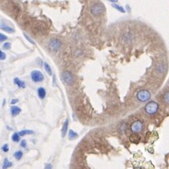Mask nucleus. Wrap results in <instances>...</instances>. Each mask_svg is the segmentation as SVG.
Listing matches in <instances>:
<instances>
[{
    "label": "nucleus",
    "mask_w": 169,
    "mask_h": 169,
    "mask_svg": "<svg viewBox=\"0 0 169 169\" xmlns=\"http://www.w3.org/2000/svg\"><path fill=\"white\" fill-rule=\"evenodd\" d=\"M159 109V105L156 101H150L145 106V111L148 115H154Z\"/></svg>",
    "instance_id": "1"
},
{
    "label": "nucleus",
    "mask_w": 169,
    "mask_h": 169,
    "mask_svg": "<svg viewBox=\"0 0 169 169\" xmlns=\"http://www.w3.org/2000/svg\"><path fill=\"white\" fill-rule=\"evenodd\" d=\"M104 10V6L101 3H95L90 7V13L95 17L100 16L101 14H103Z\"/></svg>",
    "instance_id": "2"
},
{
    "label": "nucleus",
    "mask_w": 169,
    "mask_h": 169,
    "mask_svg": "<svg viewBox=\"0 0 169 169\" xmlns=\"http://www.w3.org/2000/svg\"><path fill=\"white\" fill-rule=\"evenodd\" d=\"M62 81L68 85H72L74 83V76L72 73L68 71H65L61 74Z\"/></svg>",
    "instance_id": "3"
},
{
    "label": "nucleus",
    "mask_w": 169,
    "mask_h": 169,
    "mask_svg": "<svg viewBox=\"0 0 169 169\" xmlns=\"http://www.w3.org/2000/svg\"><path fill=\"white\" fill-rule=\"evenodd\" d=\"M136 97L138 99V101H142V102H144V101H148L150 97H151V94L149 93V90H140L138 91L137 94H136Z\"/></svg>",
    "instance_id": "4"
},
{
    "label": "nucleus",
    "mask_w": 169,
    "mask_h": 169,
    "mask_svg": "<svg viewBox=\"0 0 169 169\" xmlns=\"http://www.w3.org/2000/svg\"><path fill=\"white\" fill-rule=\"evenodd\" d=\"M31 80L35 83H40L44 80V75L39 70H33L31 73Z\"/></svg>",
    "instance_id": "5"
},
{
    "label": "nucleus",
    "mask_w": 169,
    "mask_h": 169,
    "mask_svg": "<svg viewBox=\"0 0 169 169\" xmlns=\"http://www.w3.org/2000/svg\"><path fill=\"white\" fill-rule=\"evenodd\" d=\"M130 128H131V131L133 133L141 132L142 129H143V124L140 120H135V121H134L132 124H131Z\"/></svg>",
    "instance_id": "6"
},
{
    "label": "nucleus",
    "mask_w": 169,
    "mask_h": 169,
    "mask_svg": "<svg viewBox=\"0 0 169 169\" xmlns=\"http://www.w3.org/2000/svg\"><path fill=\"white\" fill-rule=\"evenodd\" d=\"M62 46V42L58 39H51L49 42V49L51 51H57Z\"/></svg>",
    "instance_id": "7"
},
{
    "label": "nucleus",
    "mask_w": 169,
    "mask_h": 169,
    "mask_svg": "<svg viewBox=\"0 0 169 169\" xmlns=\"http://www.w3.org/2000/svg\"><path fill=\"white\" fill-rule=\"evenodd\" d=\"M1 29L3 30V31H6V32H9V33H13V32H14V28L10 27V26H7L6 24H3V23L1 24Z\"/></svg>",
    "instance_id": "8"
},
{
    "label": "nucleus",
    "mask_w": 169,
    "mask_h": 169,
    "mask_svg": "<svg viewBox=\"0 0 169 169\" xmlns=\"http://www.w3.org/2000/svg\"><path fill=\"white\" fill-rule=\"evenodd\" d=\"M68 120H66L65 123H64V124H63V127L62 128V134L63 138L66 135V133L68 131Z\"/></svg>",
    "instance_id": "9"
},
{
    "label": "nucleus",
    "mask_w": 169,
    "mask_h": 169,
    "mask_svg": "<svg viewBox=\"0 0 169 169\" xmlns=\"http://www.w3.org/2000/svg\"><path fill=\"white\" fill-rule=\"evenodd\" d=\"M14 81V83L17 85V87H18L19 88H25V82L21 81L20 79H18V78H15Z\"/></svg>",
    "instance_id": "10"
},
{
    "label": "nucleus",
    "mask_w": 169,
    "mask_h": 169,
    "mask_svg": "<svg viewBox=\"0 0 169 169\" xmlns=\"http://www.w3.org/2000/svg\"><path fill=\"white\" fill-rule=\"evenodd\" d=\"M37 91H38V95H39V97H40V99H45L47 93H46V90L44 89V88H40L39 89H38Z\"/></svg>",
    "instance_id": "11"
},
{
    "label": "nucleus",
    "mask_w": 169,
    "mask_h": 169,
    "mask_svg": "<svg viewBox=\"0 0 169 169\" xmlns=\"http://www.w3.org/2000/svg\"><path fill=\"white\" fill-rule=\"evenodd\" d=\"M21 109L17 106H12L11 107V114L13 116H16L17 115H18L21 113Z\"/></svg>",
    "instance_id": "12"
},
{
    "label": "nucleus",
    "mask_w": 169,
    "mask_h": 169,
    "mask_svg": "<svg viewBox=\"0 0 169 169\" xmlns=\"http://www.w3.org/2000/svg\"><path fill=\"white\" fill-rule=\"evenodd\" d=\"M130 140L131 142H138L140 140V137H139V135L135 133L130 136Z\"/></svg>",
    "instance_id": "13"
},
{
    "label": "nucleus",
    "mask_w": 169,
    "mask_h": 169,
    "mask_svg": "<svg viewBox=\"0 0 169 169\" xmlns=\"http://www.w3.org/2000/svg\"><path fill=\"white\" fill-rule=\"evenodd\" d=\"M32 134H34V131H31V130H24V131H21L19 132V135L21 136H24L26 135H32Z\"/></svg>",
    "instance_id": "14"
},
{
    "label": "nucleus",
    "mask_w": 169,
    "mask_h": 169,
    "mask_svg": "<svg viewBox=\"0 0 169 169\" xmlns=\"http://www.w3.org/2000/svg\"><path fill=\"white\" fill-rule=\"evenodd\" d=\"M162 99H163L164 102H165L166 104L169 105V90L164 94L163 97H162Z\"/></svg>",
    "instance_id": "15"
},
{
    "label": "nucleus",
    "mask_w": 169,
    "mask_h": 169,
    "mask_svg": "<svg viewBox=\"0 0 169 169\" xmlns=\"http://www.w3.org/2000/svg\"><path fill=\"white\" fill-rule=\"evenodd\" d=\"M77 137V134H76L75 131H73V130H70L69 132H68V138L72 140V139H74Z\"/></svg>",
    "instance_id": "16"
},
{
    "label": "nucleus",
    "mask_w": 169,
    "mask_h": 169,
    "mask_svg": "<svg viewBox=\"0 0 169 169\" xmlns=\"http://www.w3.org/2000/svg\"><path fill=\"white\" fill-rule=\"evenodd\" d=\"M20 136L21 135H19V133L17 134V133H14V135H12V140L15 142H17L20 141Z\"/></svg>",
    "instance_id": "17"
},
{
    "label": "nucleus",
    "mask_w": 169,
    "mask_h": 169,
    "mask_svg": "<svg viewBox=\"0 0 169 169\" xmlns=\"http://www.w3.org/2000/svg\"><path fill=\"white\" fill-rule=\"evenodd\" d=\"M113 8H115L116 10H117L118 11L121 12V13H125V10H124L121 6H120V5H117V4H113Z\"/></svg>",
    "instance_id": "18"
},
{
    "label": "nucleus",
    "mask_w": 169,
    "mask_h": 169,
    "mask_svg": "<svg viewBox=\"0 0 169 169\" xmlns=\"http://www.w3.org/2000/svg\"><path fill=\"white\" fill-rule=\"evenodd\" d=\"M12 164H12L11 162H10L7 158H6V159L4 160V165H3V168H8L12 166Z\"/></svg>",
    "instance_id": "19"
},
{
    "label": "nucleus",
    "mask_w": 169,
    "mask_h": 169,
    "mask_svg": "<svg viewBox=\"0 0 169 169\" xmlns=\"http://www.w3.org/2000/svg\"><path fill=\"white\" fill-rule=\"evenodd\" d=\"M23 157V152L22 151H17L14 153V157L17 160H21Z\"/></svg>",
    "instance_id": "20"
},
{
    "label": "nucleus",
    "mask_w": 169,
    "mask_h": 169,
    "mask_svg": "<svg viewBox=\"0 0 169 169\" xmlns=\"http://www.w3.org/2000/svg\"><path fill=\"white\" fill-rule=\"evenodd\" d=\"M44 68H45L46 72H47L50 76L52 75V71H51V67L49 66V65H48L47 63H44Z\"/></svg>",
    "instance_id": "21"
},
{
    "label": "nucleus",
    "mask_w": 169,
    "mask_h": 169,
    "mask_svg": "<svg viewBox=\"0 0 169 169\" xmlns=\"http://www.w3.org/2000/svg\"><path fill=\"white\" fill-rule=\"evenodd\" d=\"M157 70L160 71L161 73L162 72H165L166 70V67H165V65H164V64H159L157 65Z\"/></svg>",
    "instance_id": "22"
},
{
    "label": "nucleus",
    "mask_w": 169,
    "mask_h": 169,
    "mask_svg": "<svg viewBox=\"0 0 169 169\" xmlns=\"http://www.w3.org/2000/svg\"><path fill=\"white\" fill-rule=\"evenodd\" d=\"M10 47H11V44L10 42H5L3 44V49H5V50H10Z\"/></svg>",
    "instance_id": "23"
},
{
    "label": "nucleus",
    "mask_w": 169,
    "mask_h": 169,
    "mask_svg": "<svg viewBox=\"0 0 169 169\" xmlns=\"http://www.w3.org/2000/svg\"><path fill=\"white\" fill-rule=\"evenodd\" d=\"M24 36H25V37L26 38V40H28V42H30L31 43V44H35V42H34L33 40H31V37H29L28 36V35H27V34L26 33H24Z\"/></svg>",
    "instance_id": "24"
},
{
    "label": "nucleus",
    "mask_w": 169,
    "mask_h": 169,
    "mask_svg": "<svg viewBox=\"0 0 169 169\" xmlns=\"http://www.w3.org/2000/svg\"><path fill=\"white\" fill-rule=\"evenodd\" d=\"M7 40V36H5V35H3V33L0 34V41L1 42H3V41H5V40Z\"/></svg>",
    "instance_id": "25"
},
{
    "label": "nucleus",
    "mask_w": 169,
    "mask_h": 169,
    "mask_svg": "<svg viewBox=\"0 0 169 169\" xmlns=\"http://www.w3.org/2000/svg\"><path fill=\"white\" fill-rule=\"evenodd\" d=\"M2 149H3V152H8L9 151V146H8V145L7 144H6V145H4L3 146V148H2Z\"/></svg>",
    "instance_id": "26"
},
{
    "label": "nucleus",
    "mask_w": 169,
    "mask_h": 169,
    "mask_svg": "<svg viewBox=\"0 0 169 169\" xmlns=\"http://www.w3.org/2000/svg\"><path fill=\"white\" fill-rule=\"evenodd\" d=\"M0 58H1V60L6 59V54H4L2 51H0Z\"/></svg>",
    "instance_id": "27"
},
{
    "label": "nucleus",
    "mask_w": 169,
    "mask_h": 169,
    "mask_svg": "<svg viewBox=\"0 0 169 169\" xmlns=\"http://www.w3.org/2000/svg\"><path fill=\"white\" fill-rule=\"evenodd\" d=\"M27 146V143H26L25 140H22V142H21V147H26Z\"/></svg>",
    "instance_id": "28"
},
{
    "label": "nucleus",
    "mask_w": 169,
    "mask_h": 169,
    "mask_svg": "<svg viewBox=\"0 0 169 169\" xmlns=\"http://www.w3.org/2000/svg\"><path fill=\"white\" fill-rule=\"evenodd\" d=\"M17 101H18L17 99H13L11 101V104H15V103H17Z\"/></svg>",
    "instance_id": "29"
},
{
    "label": "nucleus",
    "mask_w": 169,
    "mask_h": 169,
    "mask_svg": "<svg viewBox=\"0 0 169 169\" xmlns=\"http://www.w3.org/2000/svg\"><path fill=\"white\" fill-rule=\"evenodd\" d=\"M109 1L113 3H116V2H118V0H109Z\"/></svg>",
    "instance_id": "30"
}]
</instances>
